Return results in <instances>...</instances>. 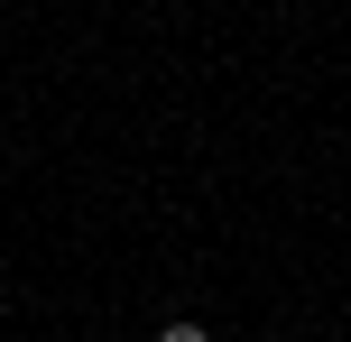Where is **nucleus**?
I'll return each instance as SVG.
<instances>
[{
    "mask_svg": "<svg viewBox=\"0 0 351 342\" xmlns=\"http://www.w3.org/2000/svg\"><path fill=\"white\" fill-rule=\"evenodd\" d=\"M158 342H213V333H204V324H167Z\"/></svg>",
    "mask_w": 351,
    "mask_h": 342,
    "instance_id": "nucleus-1",
    "label": "nucleus"
}]
</instances>
